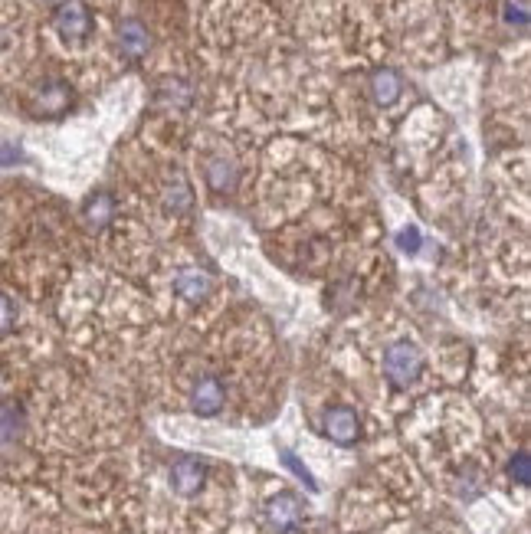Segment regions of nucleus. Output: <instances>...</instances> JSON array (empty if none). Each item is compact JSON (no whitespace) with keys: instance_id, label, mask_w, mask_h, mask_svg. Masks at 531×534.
Here are the masks:
<instances>
[{"instance_id":"0eeeda50","label":"nucleus","mask_w":531,"mask_h":534,"mask_svg":"<svg viewBox=\"0 0 531 534\" xmlns=\"http://www.w3.org/2000/svg\"><path fill=\"white\" fill-rule=\"evenodd\" d=\"M174 289H177V295L181 299H187V302H204L207 295H210V289H214V282H210V276L204 269H181L174 276Z\"/></svg>"},{"instance_id":"20e7f679","label":"nucleus","mask_w":531,"mask_h":534,"mask_svg":"<svg viewBox=\"0 0 531 534\" xmlns=\"http://www.w3.org/2000/svg\"><path fill=\"white\" fill-rule=\"evenodd\" d=\"M325 436L338 446H354L361 436V420L351 407H332L325 413Z\"/></svg>"},{"instance_id":"9d476101","label":"nucleus","mask_w":531,"mask_h":534,"mask_svg":"<svg viewBox=\"0 0 531 534\" xmlns=\"http://www.w3.org/2000/svg\"><path fill=\"white\" fill-rule=\"evenodd\" d=\"M69 105V89L59 86V82H50L43 86V92L37 96V112L40 115H59Z\"/></svg>"},{"instance_id":"f257e3e1","label":"nucleus","mask_w":531,"mask_h":534,"mask_svg":"<svg viewBox=\"0 0 531 534\" xmlns=\"http://www.w3.org/2000/svg\"><path fill=\"white\" fill-rule=\"evenodd\" d=\"M423 374V351L413 341H394L384 351V377L394 387H410Z\"/></svg>"},{"instance_id":"423d86ee","label":"nucleus","mask_w":531,"mask_h":534,"mask_svg":"<svg viewBox=\"0 0 531 534\" xmlns=\"http://www.w3.org/2000/svg\"><path fill=\"white\" fill-rule=\"evenodd\" d=\"M223 400H227V390H223L217 377H200L191 390V407L200 417H217L223 410Z\"/></svg>"},{"instance_id":"dca6fc26","label":"nucleus","mask_w":531,"mask_h":534,"mask_svg":"<svg viewBox=\"0 0 531 534\" xmlns=\"http://www.w3.org/2000/svg\"><path fill=\"white\" fill-rule=\"evenodd\" d=\"M279 459L286 462V466H289V469H292L295 476H299L305 485H309V489H315V479H312V472L302 466V462H299V456H295V453H289V449H282V453H279Z\"/></svg>"},{"instance_id":"7ed1b4c3","label":"nucleus","mask_w":531,"mask_h":534,"mask_svg":"<svg viewBox=\"0 0 531 534\" xmlns=\"http://www.w3.org/2000/svg\"><path fill=\"white\" fill-rule=\"evenodd\" d=\"M266 525L273 528L276 534H289L302 525V518H305V505H302V498L299 495H292V492H279L273 495L266 502Z\"/></svg>"},{"instance_id":"1a4fd4ad","label":"nucleus","mask_w":531,"mask_h":534,"mask_svg":"<svg viewBox=\"0 0 531 534\" xmlns=\"http://www.w3.org/2000/svg\"><path fill=\"white\" fill-rule=\"evenodd\" d=\"M371 92L381 105H391L400 96V76L394 73V69H377L374 79H371Z\"/></svg>"},{"instance_id":"39448f33","label":"nucleus","mask_w":531,"mask_h":534,"mask_svg":"<svg viewBox=\"0 0 531 534\" xmlns=\"http://www.w3.org/2000/svg\"><path fill=\"white\" fill-rule=\"evenodd\" d=\"M204 482H207V469H204V462H200V459L187 456V459H177L174 462L171 485H174L177 495L191 498V495H197L200 489H204Z\"/></svg>"},{"instance_id":"f8f14e48","label":"nucleus","mask_w":531,"mask_h":534,"mask_svg":"<svg viewBox=\"0 0 531 534\" xmlns=\"http://www.w3.org/2000/svg\"><path fill=\"white\" fill-rule=\"evenodd\" d=\"M164 204H168L171 213H187V210H191V187L177 177L168 191H164Z\"/></svg>"},{"instance_id":"9b49d317","label":"nucleus","mask_w":531,"mask_h":534,"mask_svg":"<svg viewBox=\"0 0 531 534\" xmlns=\"http://www.w3.org/2000/svg\"><path fill=\"white\" fill-rule=\"evenodd\" d=\"M112 210H115V204H112V197L109 194H96L86 204V223L92 230H102V227H109V220H112Z\"/></svg>"},{"instance_id":"6e6552de","label":"nucleus","mask_w":531,"mask_h":534,"mask_svg":"<svg viewBox=\"0 0 531 534\" xmlns=\"http://www.w3.org/2000/svg\"><path fill=\"white\" fill-rule=\"evenodd\" d=\"M118 43H122V53L128 59H141L148 53V30L138 20H125L118 30Z\"/></svg>"},{"instance_id":"ddd939ff","label":"nucleus","mask_w":531,"mask_h":534,"mask_svg":"<svg viewBox=\"0 0 531 534\" xmlns=\"http://www.w3.org/2000/svg\"><path fill=\"white\" fill-rule=\"evenodd\" d=\"M207 181H210V187L214 191H230L233 187V181H236V171H233V164H227V161H210V168H207Z\"/></svg>"},{"instance_id":"2eb2a0df","label":"nucleus","mask_w":531,"mask_h":534,"mask_svg":"<svg viewBox=\"0 0 531 534\" xmlns=\"http://www.w3.org/2000/svg\"><path fill=\"white\" fill-rule=\"evenodd\" d=\"M509 476L518 485H522V489H528V485H531V466H528V453H525V449L509 462Z\"/></svg>"},{"instance_id":"4468645a","label":"nucleus","mask_w":531,"mask_h":534,"mask_svg":"<svg viewBox=\"0 0 531 534\" xmlns=\"http://www.w3.org/2000/svg\"><path fill=\"white\" fill-rule=\"evenodd\" d=\"M14 325H17V305L7 292H0V335L14 331Z\"/></svg>"},{"instance_id":"f03ea898","label":"nucleus","mask_w":531,"mask_h":534,"mask_svg":"<svg viewBox=\"0 0 531 534\" xmlns=\"http://www.w3.org/2000/svg\"><path fill=\"white\" fill-rule=\"evenodd\" d=\"M53 23L66 43H82L92 37V14L82 0H59L53 10Z\"/></svg>"},{"instance_id":"f3484780","label":"nucleus","mask_w":531,"mask_h":534,"mask_svg":"<svg viewBox=\"0 0 531 534\" xmlns=\"http://www.w3.org/2000/svg\"><path fill=\"white\" fill-rule=\"evenodd\" d=\"M397 243H400V249H404V253H417V249H420V230L417 227H407L404 233H400L397 236Z\"/></svg>"}]
</instances>
